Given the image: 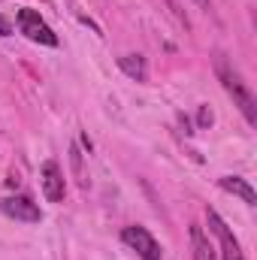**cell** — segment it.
Segmentation results:
<instances>
[{"mask_svg": "<svg viewBox=\"0 0 257 260\" xmlns=\"http://www.w3.org/2000/svg\"><path fill=\"white\" fill-rule=\"evenodd\" d=\"M40 182H43V194L49 203H61L64 200V173L55 160H46L40 167Z\"/></svg>", "mask_w": 257, "mask_h": 260, "instance_id": "6", "label": "cell"}, {"mask_svg": "<svg viewBox=\"0 0 257 260\" xmlns=\"http://www.w3.org/2000/svg\"><path fill=\"white\" fill-rule=\"evenodd\" d=\"M209 121H212V112L203 109V112H200V124H209Z\"/></svg>", "mask_w": 257, "mask_h": 260, "instance_id": "11", "label": "cell"}, {"mask_svg": "<svg viewBox=\"0 0 257 260\" xmlns=\"http://www.w3.org/2000/svg\"><path fill=\"white\" fill-rule=\"evenodd\" d=\"M218 185H221V191H227V194H233V197H242L248 206H254L257 203V194H254V188L245 182V179H239V176H221L218 179Z\"/></svg>", "mask_w": 257, "mask_h": 260, "instance_id": "7", "label": "cell"}, {"mask_svg": "<svg viewBox=\"0 0 257 260\" xmlns=\"http://www.w3.org/2000/svg\"><path fill=\"white\" fill-rule=\"evenodd\" d=\"M194 3H197V6H200V9H206V12H209V9H212V0H194Z\"/></svg>", "mask_w": 257, "mask_h": 260, "instance_id": "12", "label": "cell"}, {"mask_svg": "<svg viewBox=\"0 0 257 260\" xmlns=\"http://www.w3.org/2000/svg\"><path fill=\"white\" fill-rule=\"evenodd\" d=\"M121 239H124V245H130L142 260H160V245H157V239H154L145 227H124V230H121Z\"/></svg>", "mask_w": 257, "mask_h": 260, "instance_id": "4", "label": "cell"}, {"mask_svg": "<svg viewBox=\"0 0 257 260\" xmlns=\"http://www.w3.org/2000/svg\"><path fill=\"white\" fill-rule=\"evenodd\" d=\"M215 70H218V79L224 82V91H227V94L233 97V103L242 109L245 121H248V124H254V121H257V100H254L251 85L242 79V73H239L236 67L227 64V58H218V61H215Z\"/></svg>", "mask_w": 257, "mask_h": 260, "instance_id": "1", "label": "cell"}, {"mask_svg": "<svg viewBox=\"0 0 257 260\" xmlns=\"http://www.w3.org/2000/svg\"><path fill=\"white\" fill-rule=\"evenodd\" d=\"M18 27L27 40L40 43V46H58V34L40 18L37 9H18Z\"/></svg>", "mask_w": 257, "mask_h": 260, "instance_id": "2", "label": "cell"}, {"mask_svg": "<svg viewBox=\"0 0 257 260\" xmlns=\"http://www.w3.org/2000/svg\"><path fill=\"white\" fill-rule=\"evenodd\" d=\"M0 212L15 218V221H24V224H40L43 221V212L40 206L30 200V197L18 194V197H0Z\"/></svg>", "mask_w": 257, "mask_h": 260, "instance_id": "3", "label": "cell"}, {"mask_svg": "<svg viewBox=\"0 0 257 260\" xmlns=\"http://www.w3.org/2000/svg\"><path fill=\"white\" fill-rule=\"evenodd\" d=\"M191 248H194V260H215V251H212L200 224H191Z\"/></svg>", "mask_w": 257, "mask_h": 260, "instance_id": "8", "label": "cell"}, {"mask_svg": "<svg viewBox=\"0 0 257 260\" xmlns=\"http://www.w3.org/2000/svg\"><path fill=\"white\" fill-rule=\"evenodd\" d=\"M118 67L127 73L130 79H136V82H145L148 79V67H145V58L142 55H124V58H118Z\"/></svg>", "mask_w": 257, "mask_h": 260, "instance_id": "9", "label": "cell"}, {"mask_svg": "<svg viewBox=\"0 0 257 260\" xmlns=\"http://www.w3.org/2000/svg\"><path fill=\"white\" fill-rule=\"evenodd\" d=\"M9 34H12V27H9V21L0 15V37H9Z\"/></svg>", "mask_w": 257, "mask_h": 260, "instance_id": "10", "label": "cell"}, {"mask_svg": "<svg viewBox=\"0 0 257 260\" xmlns=\"http://www.w3.org/2000/svg\"><path fill=\"white\" fill-rule=\"evenodd\" d=\"M206 218H209L212 233H215L218 242H221V254H224V260H245L242 257V248H239V239H236L233 230L221 221V215H218L215 209H206Z\"/></svg>", "mask_w": 257, "mask_h": 260, "instance_id": "5", "label": "cell"}]
</instances>
